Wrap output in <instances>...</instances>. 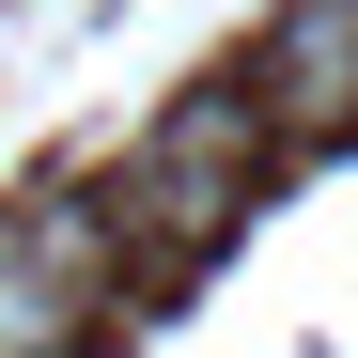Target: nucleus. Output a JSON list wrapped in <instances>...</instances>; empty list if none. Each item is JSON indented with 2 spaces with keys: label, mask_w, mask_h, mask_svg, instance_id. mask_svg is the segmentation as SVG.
Returning a JSON list of instances; mask_svg holds the SVG:
<instances>
[{
  "label": "nucleus",
  "mask_w": 358,
  "mask_h": 358,
  "mask_svg": "<svg viewBox=\"0 0 358 358\" xmlns=\"http://www.w3.org/2000/svg\"><path fill=\"white\" fill-rule=\"evenodd\" d=\"M265 171H280V141H265V109L234 94V78H218V94H171L156 125H141V156H125L141 280H187V265L218 250V234L250 218V187H265ZM125 218H109V234H125Z\"/></svg>",
  "instance_id": "f257e3e1"
},
{
  "label": "nucleus",
  "mask_w": 358,
  "mask_h": 358,
  "mask_svg": "<svg viewBox=\"0 0 358 358\" xmlns=\"http://www.w3.org/2000/svg\"><path fill=\"white\" fill-rule=\"evenodd\" d=\"M265 109V141L280 156H312V141H343L358 125V0H280V31H265V63L234 78Z\"/></svg>",
  "instance_id": "f03ea898"
},
{
  "label": "nucleus",
  "mask_w": 358,
  "mask_h": 358,
  "mask_svg": "<svg viewBox=\"0 0 358 358\" xmlns=\"http://www.w3.org/2000/svg\"><path fill=\"white\" fill-rule=\"evenodd\" d=\"M78 327H94V312L16 250V218H0V358H78Z\"/></svg>",
  "instance_id": "7ed1b4c3"
}]
</instances>
